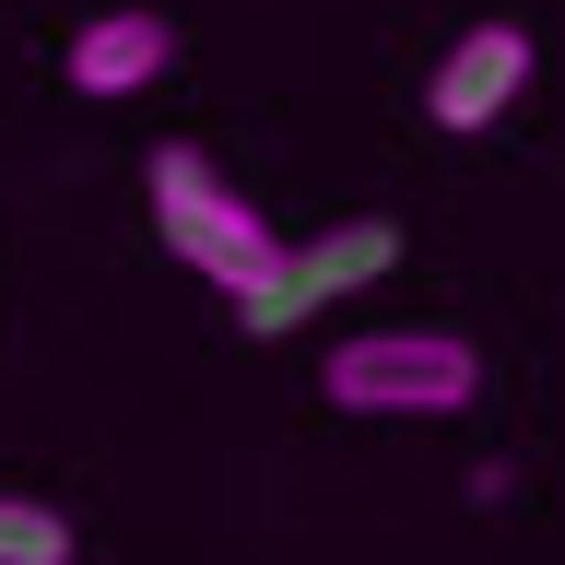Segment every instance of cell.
Returning <instances> with one entry per match:
<instances>
[{"label": "cell", "mask_w": 565, "mask_h": 565, "mask_svg": "<svg viewBox=\"0 0 565 565\" xmlns=\"http://www.w3.org/2000/svg\"><path fill=\"white\" fill-rule=\"evenodd\" d=\"M401 271V224L388 212H342V224H318V236H295L271 259V282H247L236 295V330H259V342H282L295 318L342 307V295H365V282Z\"/></svg>", "instance_id": "cell-3"}, {"label": "cell", "mask_w": 565, "mask_h": 565, "mask_svg": "<svg viewBox=\"0 0 565 565\" xmlns=\"http://www.w3.org/2000/svg\"><path fill=\"white\" fill-rule=\"evenodd\" d=\"M0 565H71V519L0 483Z\"/></svg>", "instance_id": "cell-6"}, {"label": "cell", "mask_w": 565, "mask_h": 565, "mask_svg": "<svg viewBox=\"0 0 565 565\" xmlns=\"http://www.w3.org/2000/svg\"><path fill=\"white\" fill-rule=\"evenodd\" d=\"M141 201H153V236H166L201 282H224V295L271 282V259H282L271 212L247 201V189L212 166L201 141H153V153H141Z\"/></svg>", "instance_id": "cell-1"}, {"label": "cell", "mask_w": 565, "mask_h": 565, "mask_svg": "<svg viewBox=\"0 0 565 565\" xmlns=\"http://www.w3.org/2000/svg\"><path fill=\"white\" fill-rule=\"evenodd\" d=\"M519 95H530V35L519 24H471L448 60H436V83H424V118H436L448 141H471V130H494Z\"/></svg>", "instance_id": "cell-4"}, {"label": "cell", "mask_w": 565, "mask_h": 565, "mask_svg": "<svg viewBox=\"0 0 565 565\" xmlns=\"http://www.w3.org/2000/svg\"><path fill=\"white\" fill-rule=\"evenodd\" d=\"M166 60H177V24H166V12H95V24H71V47H60L71 95H141Z\"/></svg>", "instance_id": "cell-5"}, {"label": "cell", "mask_w": 565, "mask_h": 565, "mask_svg": "<svg viewBox=\"0 0 565 565\" xmlns=\"http://www.w3.org/2000/svg\"><path fill=\"white\" fill-rule=\"evenodd\" d=\"M318 388L342 413H471L483 401V353L459 330H353V342H330Z\"/></svg>", "instance_id": "cell-2"}]
</instances>
